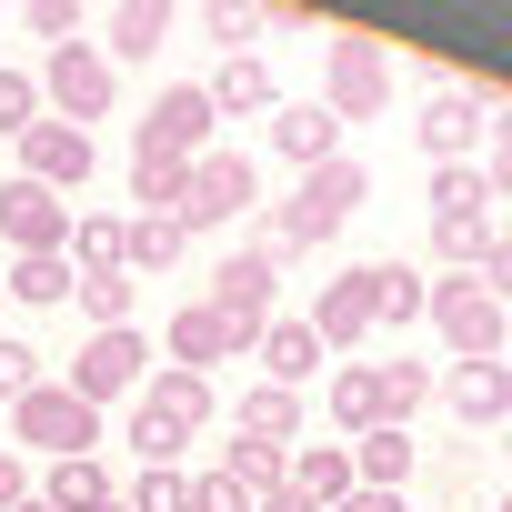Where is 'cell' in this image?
I'll return each instance as SVG.
<instances>
[{"label":"cell","instance_id":"cell-1","mask_svg":"<svg viewBox=\"0 0 512 512\" xmlns=\"http://www.w3.org/2000/svg\"><path fill=\"white\" fill-rule=\"evenodd\" d=\"M372 201V171L342 151V161H322V171H302V191L272 211V251H322V241H342V221Z\"/></svg>","mask_w":512,"mask_h":512},{"label":"cell","instance_id":"cell-2","mask_svg":"<svg viewBox=\"0 0 512 512\" xmlns=\"http://www.w3.org/2000/svg\"><path fill=\"white\" fill-rule=\"evenodd\" d=\"M312 101H322L342 131H352V121H382V111H392V51H382L372 31H332V41H322V91H312Z\"/></svg>","mask_w":512,"mask_h":512},{"label":"cell","instance_id":"cell-3","mask_svg":"<svg viewBox=\"0 0 512 512\" xmlns=\"http://www.w3.org/2000/svg\"><path fill=\"white\" fill-rule=\"evenodd\" d=\"M272 302H282V251H272V231H262V241H241V251H221V272H211V312L231 322L241 352L272 332Z\"/></svg>","mask_w":512,"mask_h":512},{"label":"cell","instance_id":"cell-4","mask_svg":"<svg viewBox=\"0 0 512 512\" xmlns=\"http://www.w3.org/2000/svg\"><path fill=\"white\" fill-rule=\"evenodd\" d=\"M101 442V412L71 392V382H41L31 402H11V452H51V462H91Z\"/></svg>","mask_w":512,"mask_h":512},{"label":"cell","instance_id":"cell-5","mask_svg":"<svg viewBox=\"0 0 512 512\" xmlns=\"http://www.w3.org/2000/svg\"><path fill=\"white\" fill-rule=\"evenodd\" d=\"M432 332H442V352H452V362H502V342H512L502 302H492V292H482L472 272L432 282Z\"/></svg>","mask_w":512,"mask_h":512},{"label":"cell","instance_id":"cell-6","mask_svg":"<svg viewBox=\"0 0 512 512\" xmlns=\"http://www.w3.org/2000/svg\"><path fill=\"white\" fill-rule=\"evenodd\" d=\"M111 91H121V71L101 61V41H71V51H51V61H41V101H51L71 131L111 121Z\"/></svg>","mask_w":512,"mask_h":512},{"label":"cell","instance_id":"cell-7","mask_svg":"<svg viewBox=\"0 0 512 512\" xmlns=\"http://www.w3.org/2000/svg\"><path fill=\"white\" fill-rule=\"evenodd\" d=\"M251 201H262V171H251V151H201L191 161V201H181V231H221V221H241Z\"/></svg>","mask_w":512,"mask_h":512},{"label":"cell","instance_id":"cell-8","mask_svg":"<svg viewBox=\"0 0 512 512\" xmlns=\"http://www.w3.org/2000/svg\"><path fill=\"white\" fill-rule=\"evenodd\" d=\"M211 131H221L211 91H201V81H171V91H151V121L131 131V151H161V161H201V151H211Z\"/></svg>","mask_w":512,"mask_h":512},{"label":"cell","instance_id":"cell-9","mask_svg":"<svg viewBox=\"0 0 512 512\" xmlns=\"http://www.w3.org/2000/svg\"><path fill=\"white\" fill-rule=\"evenodd\" d=\"M0 241H11V262H41V251H71V201L11 171V181H0Z\"/></svg>","mask_w":512,"mask_h":512},{"label":"cell","instance_id":"cell-10","mask_svg":"<svg viewBox=\"0 0 512 512\" xmlns=\"http://www.w3.org/2000/svg\"><path fill=\"white\" fill-rule=\"evenodd\" d=\"M151 382V342L141 332H91L81 352H71V392L101 412V402H121V392H141Z\"/></svg>","mask_w":512,"mask_h":512},{"label":"cell","instance_id":"cell-11","mask_svg":"<svg viewBox=\"0 0 512 512\" xmlns=\"http://www.w3.org/2000/svg\"><path fill=\"white\" fill-rule=\"evenodd\" d=\"M482 131H492V91H462V81H452V91H432V101H422V121H412V141L432 151V171H442V161H472V141H482Z\"/></svg>","mask_w":512,"mask_h":512},{"label":"cell","instance_id":"cell-12","mask_svg":"<svg viewBox=\"0 0 512 512\" xmlns=\"http://www.w3.org/2000/svg\"><path fill=\"white\" fill-rule=\"evenodd\" d=\"M21 181H41V191H81L91 181V131H71V121H31L21 131Z\"/></svg>","mask_w":512,"mask_h":512},{"label":"cell","instance_id":"cell-13","mask_svg":"<svg viewBox=\"0 0 512 512\" xmlns=\"http://www.w3.org/2000/svg\"><path fill=\"white\" fill-rule=\"evenodd\" d=\"M322 402H332V422H342L352 442H362V432H412V422L392 412V372H382V362H342Z\"/></svg>","mask_w":512,"mask_h":512},{"label":"cell","instance_id":"cell-14","mask_svg":"<svg viewBox=\"0 0 512 512\" xmlns=\"http://www.w3.org/2000/svg\"><path fill=\"white\" fill-rule=\"evenodd\" d=\"M432 392L462 412V432H502L512 422V362H452V372H432Z\"/></svg>","mask_w":512,"mask_h":512},{"label":"cell","instance_id":"cell-15","mask_svg":"<svg viewBox=\"0 0 512 512\" xmlns=\"http://www.w3.org/2000/svg\"><path fill=\"white\" fill-rule=\"evenodd\" d=\"M312 332H322V352H352L362 332H382V322H372V262H352L342 282L312 292Z\"/></svg>","mask_w":512,"mask_h":512},{"label":"cell","instance_id":"cell-16","mask_svg":"<svg viewBox=\"0 0 512 512\" xmlns=\"http://www.w3.org/2000/svg\"><path fill=\"white\" fill-rule=\"evenodd\" d=\"M161 352H171V372H201V382H211V362H241V342H231V322L211 302H181L171 332H161Z\"/></svg>","mask_w":512,"mask_h":512},{"label":"cell","instance_id":"cell-17","mask_svg":"<svg viewBox=\"0 0 512 512\" xmlns=\"http://www.w3.org/2000/svg\"><path fill=\"white\" fill-rule=\"evenodd\" d=\"M251 352H262V382H272V392H302V382L332 362V352H322V332H312V322H282V312H272V332L251 342Z\"/></svg>","mask_w":512,"mask_h":512},{"label":"cell","instance_id":"cell-18","mask_svg":"<svg viewBox=\"0 0 512 512\" xmlns=\"http://www.w3.org/2000/svg\"><path fill=\"white\" fill-rule=\"evenodd\" d=\"M272 151L302 161V171H322V161H342V121H332L322 101H282V111H272Z\"/></svg>","mask_w":512,"mask_h":512},{"label":"cell","instance_id":"cell-19","mask_svg":"<svg viewBox=\"0 0 512 512\" xmlns=\"http://www.w3.org/2000/svg\"><path fill=\"white\" fill-rule=\"evenodd\" d=\"M131 402H141L151 422H171L181 442H191V432H211V382H201V372H171V362H161V372H151Z\"/></svg>","mask_w":512,"mask_h":512},{"label":"cell","instance_id":"cell-20","mask_svg":"<svg viewBox=\"0 0 512 512\" xmlns=\"http://www.w3.org/2000/svg\"><path fill=\"white\" fill-rule=\"evenodd\" d=\"M201 91H211V111H221V121H251V111H282V91H272L262 51H241V61H221V71H211Z\"/></svg>","mask_w":512,"mask_h":512},{"label":"cell","instance_id":"cell-21","mask_svg":"<svg viewBox=\"0 0 512 512\" xmlns=\"http://www.w3.org/2000/svg\"><path fill=\"white\" fill-rule=\"evenodd\" d=\"M231 432H241V442H272V452H282V442H302V392L251 382V392L231 402Z\"/></svg>","mask_w":512,"mask_h":512},{"label":"cell","instance_id":"cell-22","mask_svg":"<svg viewBox=\"0 0 512 512\" xmlns=\"http://www.w3.org/2000/svg\"><path fill=\"white\" fill-rule=\"evenodd\" d=\"M131 201H141V221H181V201H191V161L131 151Z\"/></svg>","mask_w":512,"mask_h":512},{"label":"cell","instance_id":"cell-23","mask_svg":"<svg viewBox=\"0 0 512 512\" xmlns=\"http://www.w3.org/2000/svg\"><path fill=\"white\" fill-rule=\"evenodd\" d=\"M352 472H362V492H402V482L422 472V442H412V432H362V442H352Z\"/></svg>","mask_w":512,"mask_h":512},{"label":"cell","instance_id":"cell-24","mask_svg":"<svg viewBox=\"0 0 512 512\" xmlns=\"http://www.w3.org/2000/svg\"><path fill=\"white\" fill-rule=\"evenodd\" d=\"M121 251H131V221L121 211H71V272H121Z\"/></svg>","mask_w":512,"mask_h":512},{"label":"cell","instance_id":"cell-25","mask_svg":"<svg viewBox=\"0 0 512 512\" xmlns=\"http://www.w3.org/2000/svg\"><path fill=\"white\" fill-rule=\"evenodd\" d=\"M101 31H111V41H101V61H151V51L171 41V11H161V0H121Z\"/></svg>","mask_w":512,"mask_h":512},{"label":"cell","instance_id":"cell-26","mask_svg":"<svg viewBox=\"0 0 512 512\" xmlns=\"http://www.w3.org/2000/svg\"><path fill=\"white\" fill-rule=\"evenodd\" d=\"M372 322H432V282L412 272V262H372Z\"/></svg>","mask_w":512,"mask_h":512},{"label":"cell","instance_id":"cell-27","mask_svg":"<svg viewBox=\"0 0 512 512\" xmlns=\"http://www.w3.org/2000/svg\"><path fill=\"white\" fill-rule=\"evenodd\" d=\"M292 492H312L322 512H332L342 492H362V472H352V442H312V452H292Z\"/></svg>","mask_w":512,"mask_h":512},{"label":"cell","instance_id":"cell-28","mask_svg":"<svg viewBox=\"0 0 512 512\" xmlns=\"http://www.w3.org/2000/svg\"><path fill=\"white\" fill-rule=\"evenodd\" d=\"M221 482H231L241 502H272V492L292 482V452H272V442H231V452H221Z\"/></svg>","mask_w":512,"mask_h":512},{"label":"cell","instance_id":"cell-29","mask_svg":"<svg viewBox=\"0 0 512 512\" xmlns=\"http://www.w3.org/2000/svg\"><path fill=\"white\" fill-rule=\"evenodd\" d=\"M492 241H502L492 211H442V221H432V262H442V272H482Z\"/></svg>","mask_w":512,"mask_h":512},{"label":"cell","instance_id":"cell-30","mask_svg":"<svg viewBox=\"0 0 512 512\" xmlns=\"http://www.w3.org/2000/svg\"><path fill=\"white\" fill-rule=\"evenodd\" d=\"M41 502H51V512H101V502H121V492H111V472H101V452H91V462H51V472H41Z\"/></svg>","mask_w":512,"mask_h":512},{"label":"cell","instance_id":"cell-31","mask_svg":"<svg viewBox=\"0 0 512 512\" xmlns=\"http://www.w3.org/2000/svg\"><path fill=\"white\" fill-rule=\"evenodd\" d=\"M71 251H41V262H11V302H31V312H51V302H71Z\"/></svg>","mask_w":512,"mask_h":512},{"label":"cell","instance_id":"cell-32","mask_svg":"<svg viewBox=\"0 0 512 512\" xmlns=\"http://www.w3.org/2000/svg\"><path fill=\"white\" fill-rule=\"evenodd\" d=\"M71 302L91 332H131V272H91V282H71Z\"/></svg>","mask_w":512,"mask_h":512},{"label":"cell","instance_id":"cell-33","mask_svg":"<svg viewBox=\"0 0 512 512\" xmlns=\"http://www.w3.org/2000/svg\"><path fill=\"white\" fill-rule=\"evenodd\" d=\"M262 31H272V11H251V0H211L201 11V41H221V61H241Z\"/></svg>","mask_w":512,"mask_h":512},{"label":"cell","instance_id":"cell-34","mask_svg":"<svg viewBox=\"0 0 512 512\" xmlns=\"http://www.w3.org/2000/svg\"><path fill=\"white\" fill-rule=\"evenodd\" d=\"M181 241H191L181 221H141V211H131V251H121V272H131V282H141V272H171V262H181Z\"/></svg>","mask_w":512,"mask_h":512},{"label":"cell","instance_id":"cell-35","mask_svg":"<svg viewBox=\"0 0 512 512\" xmlns=\"http://www.w3.org/2000/svg\"><path fill=\"white\" fill-rule=\"evenodd\" d=\"M442 211H492L482 161H442V171H432V221H442Z\"/></svg>","mask_w":512,"mask_h":512},{"label":"cell","instance_id":"cell-36","mask_svg":"<svg viewBox=\"0 0 512 512\" xmlns=\"http://www.w3.org/2000/svg\"><path fill=\"white\" fill-rule=\"evenodd\" d=\"M121 442H131V462H141V472H161V462H181V452H191V442H181L171 422H151L141 402H131V422H121Z\"/></svg>","mask_w":512,"mask_h":512},{"label":"cell","instance_id":"cell-37","mask_svg":"<svg viewBox=\"0 0 512 512\" xmlns=\"http://www.w3.org/2000/svg\"><path fill=\"white\" fill-rule=\"evenodd\" d=\"M121 502H131V512H191V472H181V462H161V472H141Z\"/></svg>","mask_w":512,"mask_h":512},{"label":"cell","instance_id":"cell-38","mask_svg":"<svg viewBox=\"0 0 512 512\" xmlns=\"http://www.w3.org/2000/svg\"><path fill=\"white\" fill-rule=\"evenodd\" d=\"M51 372H41V352L31 342H11V332H0V412H11V402H31Z\"/></svg>","mask_w":512,"mask_h":512},{"label":"cell","instance_id":"cell-39","mask_svg":"<svg viewBox=\"0 0 512 512\" xmlns=\"http://www.w3.org/2000/svg\"><path fill=\"white\" fill-rule=\"evenodd\" d=\"M21 31H31L41 51H71V41H81V0H31V11H21Z\"/></svg>","mask_w":512,"mask_h":512},{"label":"cell","instance_id":"cell-40","mask_svg":"<svg viewBox=\"0 0 512 512\" xmlns=\"http://www.w3.org/2000/svg\"><path fill=\"white\" fill-rule=\"evenodd\" d=\"M482 181H492V201H512V101H492V131H482Z\"/></svg>","mask_w":512,"mask_h":512},{"label":"cell","instance_id":"cell-41","mask_svg":"<svg viewBox=\"0 0 512 512\" xmlns=\"http://www.w3.org/2000/svg\"><path fill=\"white\" fill-rule=\"evenodd\" d=\"M31 121H41V81L31 71H0V141H21Z\"/></svg>","mask_w":512,"mask_h":512},{"label":"cell","instance_id":"cell-42","mask_svg":"<svg viewBox=\"0 0 512 512\" xmlns=\"http://www.w3.org/2000/svg\"><path fill=\"white\" fill-rule=\"evenodd\" d=\"M382 372H392V412H402V422H412V412H422V402H432V362H402V352H392V362H382Z\"/></svg>","mask_w":512,"mask_h":512},{"label":"cell","instance_id":"cell-43","mask_svg":"<svg viewBox=\"0 0 512 512\" xmlns=\"http://www.w3.org/2000/svg\"><path fill=\"white\" fill-rule=\"evenodd\" d=\"M41 482H31V452H11V442H0V512H21Z\"/></svg>","mask_w":512,"mask_h":512},{"label":"cell","instance_id":"cell-44","mask_svg":"<svg viewBox=\"0 0 512 512\" xmlns=\"http://www.w3.org/2000/svg\"><path fill=\"white\" fill-rule=\"evenodd\" d=\"M472 282H482V292L512 312V241H492V251H482V272H472Z\"/></svg>","mask_w":512,"mask_h":512},{"label":"cell","instance_id":"cell-45","mask_svg":"<svg viewBox=\"0 0 512 512\" xmlns=\"http://www.w3.org/2000/svg\"><path fill=\"white\" fill-rule=\"evenodd\" d=\"M332 512H402V492H342Z\"/></svg>","mask_w":512,"mask_h":512},{"label":"cell","instance_id":"cell-46","mask_svg":"<svg viewBox=\"0 0 512 512\" xmlns=\"http://www.w3.org/2000/svg\"><path fill=\"white\" fill-rule=\"evenodd\" d=\"M251 512H322V502H312V492H292V482H282V492H272V502H251Z\"/></svg>","mask_w":512,"mask_h":512},{"label":"cell","instance_id":"cell-47","mask_svg":"<svg viewBox=\"0 0 512 512\" xmlns=\"http://www.w3.org/2000/svg\"><path fill=\"white\" fill-rule=\"evenodd\" d=\"M21 512H51V502H41V492H31V502H21Z\"/></svg>","mask_w":512,"mask_h":512},{"label":"cell","instance_id":"cell-48","mask_svg":"<svg viewBox=\"0 0 512 512\" xmlns=\"http://www.w3.org/2000/svg\"><path fill=\"white\" fill-rule=\"evenodd\" d=\"M101 512H131V502H101Z\"/></svg>","mask_w":512,"mask_h":512},{"label":"cell","instance_id":"cell-49","mask_svg":"<svg viewBox=\"0 0 512 512\" xmlns=\"http://www.w3.org/2000/svg\"><path fill=\"white\" fill-rule=\"evenodd\" d=\"M502 452H512V422H502Z\"/></svg>","mask_w":512,"mask_h":512},{"label":"cell","instance_id":"cell-50","mask_svg":"<svg viewBox=\"0 0 512 512\" xmlns=\"http://www.w3.org/2000/svg\"><path fill=\"white\" fill-rule=\"evenodd\" d=\"M502 512H512V492H502Z\"/></svg>","mask_w":512,"mask_h":512},{"label":"cell","instance_id":"cell-51","mask_svg":"<svg viewBox=\"0 0 512 512\" xmlns=\"http://www.w3.org/2000/svg\"><path fill=\"white\" fill-rule=\"evenodd\" d=\"M502 241H512V231H502Z\"/></svg>","mask_w":512,"mask_h":512}]
</instances>
